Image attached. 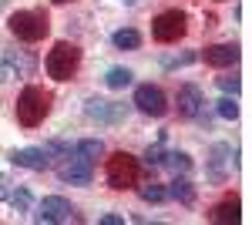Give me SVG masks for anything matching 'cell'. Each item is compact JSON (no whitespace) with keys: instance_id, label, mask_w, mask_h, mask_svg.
Returning <instances> with one entry per match:
<instances>
[{"instance_id":"277c9868","label":"cell","mask_w":252,"mask_h":225,"mask_svg":"<svg viewBox=\"0 0 252 225\" xmlns=\"http://www.w3.org/2000/svg\"><path fill=\"white\" fill-rule=\"evenodd\" d=\"M185 31H189V17H185V10H161L155 20H152V37L158 44H175L178 37H185Z\"/></svg>"},{"instance_id":"7c38bea8","label":"cell","mask_w":252,"mask_h":225,"mask_svg":"<svg viewBox=\"0 0 252 225\" xmlns=\"http://www.w3.org/2000/svg\"><path fill=\"white\" fill-rule=\"evenodd\" d=\"M10 161L14 165H20V168H31V171H44L47 165H51V155L44 148H20L10 155Z\"/></svg>"},{"instance_id":"9c48e42d","label":"cell","mask_w":252,"mask_h":225,"mask_svg":"<svg viewBox=\"0 0 252 225\" xmlns=\"http://www.w3.org/2000/svg\"><path fill=\"white\" fill-rule=\"evenodd\" d=\"M232 155L229 141H215L209 151V182H225V175L232 171Z\"/></svg>"},{"instance_id":"484cf974","label":"cell","mask_w":252,"mask_h":225,"mask_svg":"<svg viewBox=\"0 0 252 225\" xmlns=\"http://www.w3.org/2000/svg\"><path fill=\"white\" fill-rule=\"evenodd\" d=\"M192 61H198V54H195V51H185V54H178V57H165L161 64H165V67H185V64H192Z\"/></svg>"},{"instance_id":"ba28073f","label":"cell","mask_w":252,"mask_h":225,"mask_svg":"<svg viewBox=\"0 0 252 225\" xmlns=\"http://www.w3.org/2000/svg\"><path fill=\"white\" fill-rule=\"evenodd\" d=\"M135 104L141 114H152V118H161L168 111V101H165V91L155 88V84H141L135 91Z\"/></svg>"},{"instance_id":"8fae6325","label":"cell","mask_w":252,"mask_h":225,"mask_svg":"<svg viewBox=\"0 0 252 225\" xmlns=\"http://www.w3.org/2000/svg\"><path fill=\"white\" fill-rule=\"evenodd\" d=\"M202 91L195 88V84H182L178 88V114L182 118H198L202 114Z\"/></svg>"},{"instance_id":"cb8c5ba5","label":"cell","mask_w":252,"mask_h":225,"mask_svg":"<svg viewBox=\"0 0 252 225\" xmlns=\"http://www.w3.org/2000/svg\"><path fill=\"white\" fill-rule=\"evenodd\" d=\"M7 61L17 67V77H20V74H31V71H34V61H31L27 54H10Z\"/></svg>"},{"instance_id":"9a60e30c","label":"cell","mask_w":252,"mask_h":225,"mask_svg":"<svg viewBox=\"0 0 252 225\" xmlns=\"http://www.w3.org/2000/svg\"><path fill=\"white\" fill-rule=\"evenodd\" d=\"M209 219H212V222H239V202H235V198L219 202V205L209 212Z\"/></svg>"},{"instance_id":"8992f818","label":"cell","mask_w":252,"mask_h":225,"mask_svg":"<svg viewBox=\"0 0 252 225\" xmlns=\"http://www.w3.org/2000/svg\"><path fill=\"white\" fill-rule=\"evenodd\" d=\"M91 175H94V161L84 158V155H74V158L64 155V161L58 165V178L67 182V185H88Z\"/></svg>"},{"instance_id":"6da1fadb","label":"cell","mask_w":252,"mask_h":225,"mask_svg":"<svg viewBox=\"0 0 252 225\" xmlns=\"http://www.w3.org/2000/svg\"><path fill=\"white\" fill-rule=\"evenodd\" d=\"M44 67H47V74L54 77V81H71V77L78 74V67H81V51H78V44H67V40L54 44V47L47 51Z\"/></svg>"},{"instance_id":"f1b7e54d","label":"cell","mask_w":252,"mask_h":225,"mask_svg":"<svg viewBox=\"0 0 252 225\" xmlns=\"http://www.w3.org/2000/svg\"><path fill=\"white\" fill-rule=\"evenodd\" d=\"M125 219L121 215H101V225H121Z\"/></svg>"},{"instance_id":"ac0fdd59","label":"cell","mask_w":252,"mask_h":225,"mask_svg":"<svg viewBox=\"0 0 252 225\" xmlns=\"http://www.w3.org/2000/svg\"><path fill=\"white\" fill-rule=\"evenodd\" d=\"M138 195H141V202H165V198H168V192H165V185H158V182H148V185H138Z\"/></svg>"},{"instance_id":"5bb4252c","label":"cell","mask_w":252,"mask_h":225,"mask_svg":"<svg viewBox=\"0 0 252 225\" xmlns=\"http://www.w3.org/2000/svg\"><path fill=\"white\" fill-rule=\"evenodd\" d=\"M165 192L172 195L175 202H182V205H192V202H195V188H192V182H189V178H175Z\"/></svg>"},{"instance_id":"d4e9b609","label":"cell","mask_w":252,"mask_h":225,"mask_svg":"<svg viewBox=\"0 0 252 225\" xmlns=\"http://www.w3.org/2000/svg\"><path fill=\"white\" fill-rule=\"evenodd\" d=\"M161 161H165V151H161V138H158V145H152V148L145 151V165L155 168V165H161Z\"/></svg>"},{"instance_id":"3957f363","label":"cell","mask_w":252,"mask_h":225,"mask_svg":"<svg viewBox=\"0 0 252 225\" xmlns=\"http://www.w3.org/2000/svg\"><path fill=\"white\" fill-rule=\"evenodd\" d=\"M47 104H51V97L40 91V88H24L17 97V121L24 128H37L40 121H44V114H47Z\"/></svg>"},{"instance_id":"83f0119b","label":"cell","mask_w":252,"mask_h":225,"mask_svg":"<svg viewBox=\"0 0 252 225\" xmlns=\"http://www.w3.org/2000/svg\"><path fill=\"white\" fill-rule=\"evenodd\" d=\"M7 195H10V178H7V175H0V202H3Z\"/></svg>"},{"instance_id":"4316f807","label":"cell","mask_w":252,"mask_h":225,"mask_svg":"<svg viewBox=\"0 0 252 225\" xmlns=\"http://www.w3.org/2000/svg\"><path fill=\"white\" fill-rule=\"evenodd\" d=\"M17 77V67L7 61V57H0V84H7V81H14Z\"/></svg>"},{"instance_id":"4fadbf2b","label":"cell","mask_w":252,"mask_h":225,"mask_svg":"<svg viewBox=\"0 0 252 225\" xmlns=\"http://www.w3.org/2000/svg\"><path fill=\"white\" fill-rule=\"evenodd\" d=\"M205 61L212 67H232L239 61V47L235 44H212V47H205Z\"/></svg>"},{"instance_id":"7402d4cb","label":"cell","mask_w":252,"mask_h":225,"mask_svg":"<svg viewBox=\"0 0 252 225\" xmlns=\"http://www.w3.org/2000/svg\"><path fill=\"white\" fill-rule=\"evenodd\" d=\"M215 111H219V118H225V121H235L239 118V104H235V97H222V101H215Z\"/></svg>"},{"instance_id":"30bf717a","label":"cell","mask_w":252,"mask_h":225,"mask_svg":"<svg viewBox=\"0 0 252 225\" xmlns=\"http://www.w3.org/2000/svg\"><path fill=\"white\" fill-rule=\"evenodd\" d=\"M71 212H74V208H71V202H67V198H61V195H47V198H44V202L37 205L34 219H37V222L54 225V222H64Z\"/></svg>"},{"instance_id":"5b68a950","label":"cell","mask_w":252,"mask_h":225,"mask_svg":"<svg viewBox=\"0 0 252 225\" xmlns=\"http://www.w3.org/2000/svg\"><path fill=\"white\" fill-rule=\"evenodd\" d=\"M108 185L111 188H131L138 185V158L135 155H128V151H118V155H111L108 158Z\"/></svg>"},{"instance_id":"603a6c76","label":"cell","mask_w":252,"mask_h":225,"mask_svg":"<svg viewBox=\"0 0 252 225\" xmlns=\"http://www.w3.org/2000/svg\"><path fill=\"white\" fill-rule=\"evenodd\" d=\"M215 84H219L222 91L229 94V97H235V94H239V88H242V81H239L235 74H222V77H215Z\"/></svg>"},{"instance_id":"44dd1931","label":"cell","mask_w":252,"mask_h":225,"mask_svg":"<svg viewBox=\"0 0 252 225\" xmlns=\"http://www.w3.org/2000/svg\"><path fill=\"white\" fill-rule=\"evenodd\" d=\"M78 155H84V158H101L104 155V145L97 141V138H84V141H78Z\"/></svg>"},{"instance_id":"f546056e","label":"cell","mask_w":252,"mask_h":225,"mask_svg":"<svg viewBox=\"0 0 252 225\" xmlns=\"http://www.w3.org/2000/svg\"><path fill=\"white\" fill-rule=\"evenodd\" d=\"M54 3H67V0H54Z\"/></svg>"},{"instance_id":"2e32d148","label":"cell","mask_w":252,"mask_h":225,"mask_svg":"<svg viewBox=\"0 0 252 225\" xmlns=\"http://www.w3.org/2000/svg\"><path fill=\"white\" fill-rule=\"evenodd\" d=\"M161 165H168L175 175H185V171L192 168V158H189V151H165V161Z\"/></svg>"},{"instance_id":"e0dca14e","label":"cell","mask_w":252,"mask_h":225,"mask_svg":"<svg viewBox=\"0 0 252 225\" xmlns=\"http://www.w3.org/2000/svg\"><path fill=\"white\" fill-rule=\"evenodd\" d=\"M115 47L118 51H135L138 44H141V34L138 31H131V27H121V31H115Z\"/></svg>"},{"instance_id":"d6986e66","label":"cell","mask_w":252,"mask_h":225,"mask_svg":"<svg viewBox=\"0 0 252 225\" xmlns=\"http://www.w3.org/2000/svg\"><path fill=\"white\" fill-rule=\"evenodd\" d=\"M104 84H108V88H128V84H131V71H128V67H111V71H108V74H104Z\"/></svg>"},{"instance_id":"ffe728a7","label":"cell","mask_w":252,"mask_h":225,"mask_svg":"<svg viewBox=\"0 0 252 225\" xmlns=\"http://www.w3.org/2000/svg\"><path fill=\"white\" fill-rule=\"evenodd\" d=\"M7 198H10V205H14V212H31V205H34V198H31V192H27L24 185H20L17 192H10Z\"/></svg>"},{"instance_id":"52a82bcc","label":"cell","mask_w":252,"mask_h":225,"mask_svg":"<svg viewBox=\"0 0 252 225\" xmlns=\"http://www.w3.org/2000/svg\"><path fill=\"white\" fill-rule=\"evenodd\" d=\"M84 114H88L91 121H97V125H121L125 114H128V108L118 104V101H104V97H88V101H84Z\"/></svg>"},{"instance_id":"7a4b0ae2","label":"cell","mask_w":252,"mask_h":225,"mask_svg":"<svg viewBox=\"0 0 252 225\" xmlns=\"http://www.w3.org/2000/svg\"><path fill=\"white\" fill-rule=\"evenodd\" d=\"M7 27H10V34L17 40H27V44L47 37V31H51V24H47V17L40 10H17V14H10Z\"/></svg>"}]
</instances>
